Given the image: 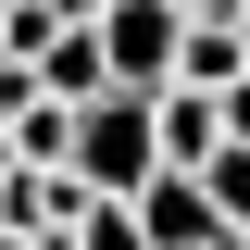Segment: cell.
I'll return each instance as SVG.
<instances>
[{"mask_svg": "<svg viewBox=\"0 0 250 250\" xmlns=\"http://www.w3.org/2000/svg\"><path fill=\"white\" fill-rule=\"evenodd\" d=\"M75 175H88L100 200H138V188L163 175V113H150V88L75 100Z\"/></svg>", "mask_w": 250, "mask_h": 250, "instance_id": "obj_1", "label": "cell"}, {"mask_svg": "<svg viewBox=\"0 0 250 250\" xmlns=\"http://www.w3.org/2000/svg\"><path fill=\"white\" fill-rule=\"evenodd\" d=\"M100 62L113 88H175V38H188V0H100Z\"/></svg>", "mask_w": 250, "mask_h": 250, "instance_id": "obj_2", "label": "cell"}, {"mask_svg": "<svg viewBox=\"0 0 250 250\" xmlns=\"http://www.w3.org/2000/svg\"><path fill=\"white\" fill-rule=\"evenodd\" d=\"M138 225H150V250H238V225L213 213V188L188 175V163H163V175L138 188Z\"/></svg>", "mask_w": 250, "mask_h": 250, "instance_id": "obj_3", "label": "cell"}, {"mask_svg": "<svg viewBox=\"0 0 250 250\" xmlns=\"http://www.w3.org/2000/svg\"><path fill=\"white\" fill-rule=\"evenodd\" d=\"M150 113H163V163H188V175L225 150V100H213V88H188V75H175V88H150Z\"/></svg>", "mask_w": 250, "mask_h": 250, "instance_id": "obj_4", "label": "cell"}, {"mask_svg": "<svg viewBox=\"0 0 250 250\" xmlns=\"http://www.w3.org/2000/svg\"><path fill=\"white\" fill-rule=\"evenodd\" d=\"M38 88H50V100H100V88H113V62H100V25H62L50 50H38Z\"/></svg>", "mask_w": 250, "mask_h": 250, "instance_id": "obj_5", "label": "cell"}, {"mask_svg": "<svg viewBox=\"0 0 250 250\" xmlns=\"http://www.w3.org/2000/svg\"><path fill=\"white\" fill-rule=\"evenodd\" d=\"M175 75H188V88H238V75H250L238 25H213V13H188V38H175Z\"/></svg>", "mask_w": 250, "mask_h": 250, "instance_id": "obj_6", "label": "cell"}, {"mask_svg": "<svg viewBox=\"0 0 250 250\" xmlns=\"http://www.w3.org/2000/svg\"><path fill=\"white\" fill-rule=\"evenodd\" d=\"M75 250H150L138 200H88V213H75Z\"/></svg>", "mask_w": 250, "mask_h": 250, "instance_id": "obj_7", "label": "cell"}, {"mask_svg": "<svg viewBox=\"0 0 250 250\" xmlns=\"http://www.w3.org/2000/svg\"><path fill=\"white\" fill-rule=\"evenodd\" d=\"M200 188H213V213H225V225H250V138H225V150L200 163Z\"/></svg>", "mask_w": 250, "mask_h": 250, "instance_id": "obj_8", "label": "cell"}, {"mask_svg": "<svg viewBox=\"0 0 250 250\" xmlns=\"http://www.w3.org/2000/svg\"><path fill=\"white\" fill-rule=\"evenodd\" d=\"M13 175H25V150H13V113H0V188H13Z\"/></svg>", "mask_w": 250, "mask_h": 250, "instance_id": "obj_9", "label": "cell"}, {"mask_svg": "<svg viewBox=\"0 0 250 250\" xmlns=\"http://www.w3.org/2000/svg\"><path fill=\"white\" fill-rule=\"evenodd\" d=\"M188 13H213V25H238V13H250V0H188Z\"/></svg>", "mask_w": 250, "mask_h": 250, "instance_id": "obj_10", "label": "cell"}, {"mask_svg": "<svg viewBox=\"0 0 250 250\" xmlns=\"http://www.w3.org/2000/svg\"><path fill=\"white\" fill-rule=\"evenodd\" d=\"M238 50H250V13H238Z\"/></svg>", "mask_w": 250, "mask_h": 250, "instance_id": "obj_11", "label": "cell"}, {"mask_svg": "<svg viewBox=\"0 0 250 250\" xmlns=\"http://www.w3.org/2000/svg\"><path fill=\"white\" fill-rule=\"evenodd\" d=\"M238 250H250V225H238Z\"/></svg>", "mask_w": 250, "mask_h": 250, "instance_id": "obj_12", "label": "cell"}, {"mask_svg": "<svg viewBox=\"0 0 250 250\" xmlns=\"http://www.w3.org/2000/svg\"><path fill=\"white\" fill-rule=\"evenodd\" d=\"M0 13H13V0H0Z\"/></svg>", "mask_w": 250, "mask_h": 250, "instance_id": "obj_13", "label": "cell"}]
</instances>
